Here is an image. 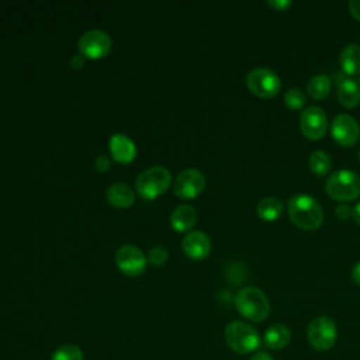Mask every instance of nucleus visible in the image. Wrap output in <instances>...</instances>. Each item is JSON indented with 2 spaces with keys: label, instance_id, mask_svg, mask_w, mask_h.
Here are the masks:
<instances>
[{
  "label": "nucleus",
  "instance_id": "obj_11",
  "mask_svg": "<svg viewBox=\"0 0 360 360\" xmlns=\"http://www.w3.org/2000/svg\"><path fill=\"white\" fill-rule=\"evenodd\" d=\"M205 187V177L197 169L183 170L174 180L173 191L181 200L195 198Z\"/></svg>",
  "mask_w": 360,
  "mask_h": 360
},
{
  "label": "nucleus",
  "instance_id": "obj_6",
  "mask_svg": "<svg viewBox=\"0 0 360 360\" xmlns=\"http://www.w3.org/2000/svg\"><path fill=\"white\" fill-rule=\"evenodd\" d=\"M307 338L311 347L318 352L332 349L338 339V328L335 321L326 315L314 318L308 325Z\"/></svg>",
  "mask_w": 360,
  "mask_h": 360
},
{
  "label": "nucleus",
  "instance_id": "obj_18",
  "mask_svg": "<svg viewBox=\"0 0 360 360\" xmlns=\"http://www.w3.org/2000/svg\"><path fill=\"white\" fill-rule=\"evenodd\" d=\"M339 63L346 76L357 75L360 72V45L347 44L339 55Z\"/></svg>",
  "mask_w": 360,
  "mask_h": 360
},
{
  "label": "nucleus",
  "instance_id": "obj_28",
  "mask_svg": "<svg viewBox=\"0 0 360 360\" xmlns=\"http://www.w3.org/2000/svg\"><path fill=\"white\" fill-rule=\"evenodd\" d=\"M347 8L350 11V14L357 20L360 21V0H350L347 3Z\"/></svg>",
  "mask_w": 360,
  "mask_h": 360
},
{
  "label": "nucleus",
  "instance_id": "obj_14",
  "mask_svg": "<svg viewBox=\"0 0 360 360\" xmlns=\"http://www.w3.org/2000/svg\"><path fill=\"white\" fill-rule=\"evenodd\" d=\"M110 152L118 163H131L136 158V146L131 138L124 134H114L110 138Z\"/></svg>",
  "mask_w": 360,
  "mask_h": 360
},
{
  "label": "nucleus",
  "instance_id": "obj_7",
  "mask_svg": "<svg viewBox=\"0 0 360 360\" xmlns=\"http://www.w3.org/2000/svg\"><path fill=\"white\" fill-rule=\"evenodd\" d=\"M246 86L255 96L271 98L280 91L281 80L278 75L269 68H255L246 76Z\"/></svg>",
  "mask_w": 360,
  "mask_h": 360
},
{
  "label": "nucleus",
  "instance_id": "obj_27",
  "mask_svg": "<svg viewBox=\"0 0 360 360\" xmlns=\"http://www.w3.org/2000/svg\"><path fill=\"white\" fill-rule=\"evenodd\" d=\"M110 159L105 158V156H98L94 162V167L98 170V172H107L110 169Z\"/></svg>",
  "mask_w": 360,
  "mask_h": 360
},
{
  "label": "nucleus",
  "instance_id": "obj_31",
  "mask_svg": "<svg viewBox=\"0 0 360 360\" xmlns=\"http://www.w3.org/2000/svg\"><path fill=\"white\" fill-rule=\"evenodd\" d=\"M250 360H274V359L266 352H257L250 357Z\"/></svg>",
  "mask_w": 360,
  "mask_h": 360
},
{
  "label": "nucleus",
  "instance_id": "obj_26",
  "mask_svg": "<svg viewBox=\"0 0 360 360\" xmlns=\"http://www.w3.org/2000/svg\"><path fill=\"white\" fill-rule=\"evenodd\" d=\"M266 4L274 11H285L290 6H292V3L288 0H270V1H266Z\"/></svg>",
  "mask_w": 360,
  "mask_h": 360
},
{
  "label": "nucleus",
  "instance_id": "obj_30",
  "mask_svg": "<svg viewBox=\"0 0 360 360\" xmlns=\"http://www.w3.org/2000/svg\"><path fill=\"white\" fill-rule=\"evenodd\" d=\"M352 278L360 287V262H357L352 269Z\"/></svg>",
  "mask_w": 360,
  "mask_h": 360
},
{
  "label": "nucleus",
  "instance_id": "obj_23",
  "mask_svg": "<svg viewBox=\"0 0 360 360\" xmlns=\"http://www.w3.org/2000/svg\"><path fill=\"white\" fill-rule=\"evenodd\" d=\"M51 360H84L83 350L72 343L62 345L51 354Z\"/></svg>",
  "mask_w": 360,
  "mask_h": 360
},
{
  "label": "nucleus",
  "instance_id": "obj_3",
  "mask_svg": "<svg viewBox=\"0 0 360 360\" xmlns=\"http://www.w3.org/2000/svg\"><path fill=\"white\" fill-rule=\"evenodd\" d=\"M325 191L336 201H353L360 195V176L346 169L333 172L325 183Z\"/></svg>",
  "mask_w": 360,
  "mask_h": 360
},
{
  "label": "nucleus",
  "instance_id": "obj_25",
  "mask_svg": "<svg viewBox=\"0 0 360 360\" xmlns=\"http://www.w3.org/2000/svg\"><path fill=\"white\" fill-rule=\"evenodd\" d=\"M169 259V252L163 246H155L148 253V262L153 266H163Z\"/></svg>",
  "mask_w": 360,
  "mask_h": 360
},
{
  "label": "nucleus",
  "instance_id": "obj_22",
  "mask_svg": "<svg viewBox=\"0 0 360 360\" xmlns=\"http://www.w3.org/2000/svg\"><path fill=\"white\" fill-rule=\"evenodd\" d=\"M309 169L316 176H325L330 169V159L323 150H314L309 155Z\"/></svg>",
  "mask_w": 360,
  "mask_h": 360
},
{
  "label": "nucleus",
  "instance_id": "obj_13",
  "mask_svg": "<svg viewBox=\"0 0 360 360\" xmlns=\"http://www.w3.org/2000/svg\"><path fill=\"white\" fill-rule=\"evenodd\" d=\"M181 248L188 259L202 260L211 253V239L202 231H193L184 236Z\"/></svg>",
  "mask_w": 360,
  "mask_h": 360
},
{
  "label": "nucleus",
  "instance_id": "obj_17",
  "mask_svg": "<svg viewBox=\"0 0 360 360\" xmlns=\"http://www.w3.org/2000/svg\"><path fill=\"white\" fill-rule=\"evenodd\" d=\"M107 201L115 208H129L135 202V194L129 186L122 183L111 184L105 193Z\"/></svg>",
  "mask_w": 360,
  "mask_h": 360
},
{
  "label": "nucleus",
  "instance_id": "obj_1",
  "mask_svg": "<svg viewBox=\"0 0 360 360\" xmlns=\"http://www.w3.org/2000/svg\"><path fill=\"white\" fill-rule=\"evenodd\" d=\"M287 212L292 224L304 231H315L323 222L322 207L307 194L292 195L287 202Z\"/></svg>",
  "mask_w": 360,
  "mask_h": 360
},
{
  "label": "nucleus",
  "instance_id": "obj_33",
  "mask_svg": "<svg viewBox=\"0 0 360 360\" xmlns=\"http://www.w3.org/2000/svg\"><path fill=\"white\" fill-rule=\"evenodd\" d=\"M359 159H360V150H359Z\"/></svg>",
  "mask_w": 360,
  "mask_h": 360
},
{
  "label": "nucleus",
  "instance_id": "obj_29",
  "mask_svg": "<svg viewBox=\"0 0 360 360\" xmlns=\"http://www.w3.org/2000/svg\"><path fill=\"white\" fill-rule=\"evenodd\" d=\"M70 65L75 69H80L84 65V58L82 55H73L70 59Z\"/></svg>",
  "mask_w": 360,
  "mask_h": 360
},
{
  "label": "nucleus",
  "instance_id": "obj_32",
  "mask_svg": "<svg viewBox=\"0 0 360 360\" xmlns=\"http://www.w3.org/2000/svg\"><path fill=\"white\" fill-rule=\"evenodd\" d=\"M352 218L357 225H360V202H357L352 210Z\"/></svg>",
  "mask_w": 360,
  "mask_h": 360
},
{
  "label": "nucleus",
  "instance_id": "obj_5",
  "mask_svg": "<svg viewBox=\"0 0 360 360\" xmlns=\"http://www.w3.org/2000/svg\"><path fill=\"white\" fill-rule=\"evenodd\" d=\"M170 183V172L163 166H153L136 177V191L143 200H155L169 188Z\"/></svg>",
  "mask_w": 360,
  "mask_h": 360
},
{
  "label": "nucleus",
  "instance_id": "obj_24",
  "mask_svg": "<svg viewBox=\"0 0 360 360\" xmlns=\"http://www.w3.org/2000/svg\"><path fill=\"white\" fill-rule=\"evenodd\" d=\"M284 103L290 110H301L305 104V94L297 87L288 89L284 94Z\"/></svg>",
  "mask_w": 360,
  "mask_h": 360
},
{
  "label": "nucleus",
  "instance_id": "obj_12",
  "mask_svg": "<svg viewBox=\"0 0 360 360\" xmlns=\"http://www.w3.org/2000/svg\"><path fill=\"white\" fill-rule=\"evenodd\" d=\"M330 134L335 142H338L340 146L349 148L359 141L360 127L353 117L347 114H339L330 124Z\"/></svg>",
  "mask_w": 360,
  "mask_h": 360
},
{
  "label": "nucleus",
  "instance_id": "obj_16",
  "mask_svg": "<svg viewBox=\"0 0 360 360\" xmlns=\"http://www.w3.org/2000/svg\"><path fill=\"white\" fill-rule=\"evenodd\" d=\"M197 221V212L194 207L188 204H181L173 210L170 215V225L177 232L190 231Z\"/></svg>",
  "mask_w": 360,
  "mask_h": 360
},
{
  "label": "nucleus",
  "instance_id": "obj_20",
  "mask_svg": "<svg viewBox=\"0 0 360 360\" xmlns=\"http://www.w3.org/2000/svg\"><path fill=\"white\" fill-rule=\"evenodd\" d=\"M256 212L263 221H276L283 212V202L277 197H266L259 201Z\"/></svg>",
  "mask_w": 360,
  "mask_h": 360
},
{
  "label": "nucleus",
  "instance_id": "obj_4",
  "mask_svg": "<svg viewBox=\"0 0 360 360\" xmlns=\"http://www.w3.org/2000/svg\"><path fill=\"white\" fill-rule=\"evenodd\" d=\"M224 336L226 345L238 354L255 352L260 345V336L256 329L243 321L229 322L225 328Z\"/></svg>",
  "mask_w": 360,
  "mask_h": 360
},
{
  "label": "nucleus",
  "instance_id": "obj_8",
  "mask_svg": "<svg viewBox=\"0 0 360 360\" xmlns=\"http://www.w3.org/2000/svg\"><path fill=\"white\" fill-rule=\"evenodd\" d=\"M111 48L112 39L103 30L86 31L79 39V51L83 58L101 59L110 53Z\"/></svg>",
  "mask_w": 360,
  "mask_h": 360
},
{
  "label": "nucleus",
  "instance_id": "obj_2",
  "mask_svg": "<svg viewBox=\"0 0 360 360\" xmlns=\"http://www.w3.org/2000/svg\"><path fill=\"white\" fill-rule=\"evenodd\" d=\"M238 312L252 322H262L270 314V301L257 287H243L235 295Z\"/></svg>",
  "mask_w": 360,
  "mask_h": 360
},
{
  "label": "nucleus",
  "instance_id": "obj_10",
  "mask_svg": "<svg viewBox=\"0 0 360 360\" xmlns=\"http://www.w3.org/2000/svg\"><path fill=\"white\" fill-rule=\"evenodd\" d=\"M117 267L129 277L141 276L148 264V257L134 245H124L115 253Z\"/></svg>",
  "mask_w": 360,
  "mask_h": 360
},
{
  "label": "nucleus",
  "instance_id": "obj_15",
  "mask_svg": "<svg viewBox=\"0 0 360 360\" xmlns=\"http://www.w3.org/2000/svg\"><path fill=\"white\" fill-rule=\"evenodd\" d=\"M338 100L345 108H354L360 103V87L357 82L343 76L338 82Z\"/></svg>",
  "mask_w": 360,
  "mask_h": 360
},
{
  "label": "nucleus",
  "instance_id": "obj_21",
  "mask_svg": "<svg viewBox=\"0 0 360 360\" xmlns=\"http://www.w3.org/2000/svg\"><path fill=\"white\" fill-rule=\"evenodd\" d=\"M308 94L315 100L325 98L330 91V79L326 75H315L307 83Z\"/></svg>",
  "mask_w": 360,
  "mask_h": 360
},
{
  "label": "nucleus",
  "instance_id": "obj_9",
  "mask_svg": "<svg viewBox=\"0 0 360 360\" xmlns=\"http://www.w3.org/2000/svg\"><path fill=\"white\" fill-rule=\"evenodd\" d=\"M300 128L305 138L318 141L323 138L328 129V117L318 105L307 107L300 115Z\"/></svg>",
  "mask_w": 360,
  "mask_h": 360
},
{
  "label": "nucleus",
  "instance_id": "obj_19",
  "mask_svg": "<svg viewBox=\"0 0 360 360\" xmlns=\"http://www.w3.org/2000/svg\"><path fill=\"white\" fill-rule=\"evenodd\" d=\"M263 339H264V343L267 347H270L273 350H280L290 343L291 330L288 329V326H285L283 323H276V325H271L264 332Z\"/></svg>",
  "mask_w": 360,
  "mask_h": 360
}]
</instances>
